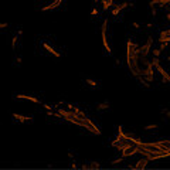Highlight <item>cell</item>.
Masks as SVG:
<instances>
[{
    "label": "cell",
    "instance_id": "obj_1",
    "mask_svg": "<svg viewBox=\"0 0 170 170\" xmlns=\"http://www.w3.org/2000/svg\"><path fill=\"white\" fill-rule=\"evenodd\" d=\"M141 46L133 43L132 40H128L126 41V65L135 78L141 77Z\"/></svg>",
    "mask_w": 170,
    "mask_h": 170
},
{
    "label": "cell",
    "instance_id": "obj_2",
    "mask_svg": "<svg viewBox=\"0 0 170 170\" xmlns=\"http://www.w3.org/2000/svg\"><path fill=\"white\" fill-rule=\"evenodd\" d=\"M108 29H109V21L104 20L102 23H101V38H102V46H104L105 51H106L109 55H112V48H111V44H109V40H108Z\"/></svg>",
    "mask_w": 170,
    "mask_h": 170
},
{
    "label": "cell",
    "instance_id": "obj_3",
    "mask_svg": "<svg viewBox=\"0 0 170 170\" xmlns=\"http://www.w3.org/2000/svg\"><path fill=\"white\" fill-rule=\"evenodd\" d=\"M79 128H84L85 130H88L89 133H92V135H96V136H101L102 135V132H101V129L99 126L94 122V120H91L89 118H84L82 122H81V126Z\"/></svg>",
    "mask_w": 170,
    "mask_h": 170
},
{
    "label": "cell",
    "instance_id": "obj_4",
    "mask_svg": "<svg viewBox=\"0 0 170 170\" xmlns=\"http://www.w3.org/2000/svg\"><path fill=\"white\" fill-rule=\"evenodd\" d=\"M154 70H156L159 74H160L163 82H165V84H169L170 82V74H169V71H167L166 68H163V65L160 64V62H158V64L154 65Z\"/></svg>",
    "mask_w": 170,
    "mask_h": 170
},
{
    "label": "cell",
    "instance_id": "obj_5",
    "mask_svg": "<svg viewBox=\"0 0 170 170\" xmlns=\"http://www.w3.org/2000/svg\"><path fill=\"white\" fill-rule=\"evenodd\" d=\"M159 150L165 154V159L170 158V141H156Z\"/></svg>",
    "mask_w": 170,
    "mask_h": 170
},
{
    "label": "cell",
    "instance_id": "obj_6",
    "mask_svg": "<svg viewBox=\"0 0 170 170\" xmlns=\"http://www.w3.org/2000/svg\"><path fill=\"white\" fill-rule=\"evenodd\" d=\"M126 7H129V2H120V3H115L113 4L112 10H111V14L112 16H118L119 13H122Z\"/></svg>",
    "mask_w": 170,
    "mask_h": 170
},
{
    "label": "cell",
    "instance_id": "obj_7",
    "mask_svg": "<svg viewBox=\"0 0 170 170\" xmlns=\"http://www.w3.org/2000/svg\"><path fill=\"white\" fill-rule=\"evenodd\" d=\"M17 99H23V101H30L33 104H40V99L37 96L30 95V94H17Z\"/></svg>",
    "mask_w": 170,
    "mask_h": 170
},
{
    "label": "cell",
    "instance_id": "obj_8",
    "mask_svg": "<svg viewBox=\"0 0 170 170\" xmlns=\"http://www.w3.org/2000/svg\"><path fill=\"white\" fill-rule=\"evenodd\" d=\"M13 119L20 122V123H24V122H31V120H34V118L31 115L27 116V115H20V113H13Z\"/></svg>",
    "mask_w": 170,
    "mask_h": 170
},
{
    "label": "cell",
    "instance_id": "obj_9",
    "mask_svg": "<svg viewBox=\"0 0 170 170\" xmlns=\"http://www.w3.org/2000/svg\"><path fill=\"white\" fill-rule=\"evenodd\" d=\"M158 41H159V44H169L170 43V34H169L167 30H163L162 33L159 34Z\"/></svg>",
    "mask_w": 170,
    "mask_h": 170
},
{
    "label": "cell",
    "instance_id": "obj_10",
    "mask_svg": "<svg viewBox=\"0 0 170 170\" xmlns=\"http://www.w3.org/2000/svg\"><path fill=\"white\" fill-rule=\"evenodd\" d=\"M147 163H149V160L146 158H142V159H139L135 165H133V169H146L147 167Z\"/></svg>",
    "mask_w": 170,
    "mask_h": 170
},
{
    "label": "cell",
    "instance_id": "obj_11",
    "mask_svg": "<svg viewBox=\"0 0 170 170\" xmlns=\"http://www.w3.org/2000/svg\"><path fill=\"white\" fill-rule=\"evenodd\" d=\"M43 47H44V50H46L47 53H48V54L53 55V57H60V55H61L57 50H55L54 47L50 46V44H47V43H44V44H43Z\"/></svg>",
    "mask_w": 170,
    "mask_h": 170
},
{
    "label": "cell",
    "instance_id": "obj_12",
    "mask_svg": "<svg viewBox=\"0 0 170 170\" xmlns=\"http://www.w3.org/2000/svg\"><path fill=\"white\" fill-rule=\"evenodd\" d=\"M68 109H71L72 112L75 113L77 116H79V118H87V113L84 112L82 109H79V108H77V106H74V105H68Z\"/></svg>",
    "mask_w": 170,
    "mask_h": 170
},
{
    "label": "cell",
    "instance_id": "obj_13",
    "mask_svg": "<svg viewBox=\"0 0 170 170\" xmlns=\"http://www.w3.org/2000/svg\"><path fill=\"white\" fill-rule=\"evenodd\" d=\"M101 3H102V10H104V12H108L109 9H112V7H113V4H115V0H102Z\"/></svg>",
    "mask_w": 170,
    "mask_h": 170
},
{
    "label": "cell",
    "instance_id": "obj_14",
    "mask_svg": "<svg viewBox=\"0 0 170 170\" xmlns=\"http://www.w3.org/2000/svg\"><path fill=\"white\" fill-rule=\"evenodd\" d=\"M101 165L98 162H88L85 165H82V169H99Z\"/></svg>",
    "mask_w": 170,
    "mask_h": 170
},
{
    "label": "cell",
    "instance_id": "obj_15",
    "mask_svg": "<svg viewBox=\"0 0 170 170\" xmlns=\"http://www.w3.org/2000/svg\"><path fill=\"white\" fill-rule=\"evenodd\" d=\"M96 109H98V112L106 111V109H109V102H108V101H104V102H101V104L96 105Z\"/></svg>",
    "mask_w": 170,
    "mask_h": 170
},
{
    "label": "cell",
    "instance_id": "obj_16",
    "mask_svg": "<svg viewBox=\"0 0 170 170\" xmlns=\"http://www.w3.org/2000/svg\"><path fill=\"white\" fill-rule=\"evenodd\" d=\"M136 79H137V82H139V85H141V87H143V88H150V82H147V81L143 78V77H137Z\"/></svg>",
    "mask_w": 170,
    "mask_h": 170
},
{
    "label": "cell",
    "instance_id": "obj_17",
    "mask_svg": "<svg viewBox=\"0 0 170 170\" xmlns=\"http://www.w3.org/2000/svg\"><path fill=\"white\" fill-rule=\"evenodd\" d=\"M85 82L89 85V87H92V88H96L99 84H98V81L96 79H92V78H88V79H85Z\"/></svg>",
    "mask_w": 170,
    "mask_h": 170
},
{
    "label": "cell",
    "instance_id": "obj_18",
    "mask_svg": "<svg viewBox=\"0 0 170 170\" xmlns=\"http://www.w3.org/2000/svg\"><path fill=\"white\" fill-rule=\"evenodd\" d=\"M158 128H159L158 123H147V125H145V130H156Z\"/></svg>",
    "mask_w": 170,
    "mask_h": 170
},
{
    "label": "cell",
    "instance_id": "obj_19",
    "mask_svg": "<svg viewBox=\"0 0 170 170\" xmlns=\"http://www.w3.org/2000/svg\"><path fill=\"white\" fill-rule=\"evenodd\" d=\"M163 51L160 50V47H153V48H152V54H153V57H160Z\"/></svg>",
    "mask_w": 170,
    "mask_h": 170
},
{
    "label": "cell",
    "instance_id": "obj_20",
    "mask_svg": "<svg viewBox=\"0 0 170 170\" xmlns=\"http://www.w3.org/2000/svg\"><path fill=\"white\" fill-rule=\"evenodd\" d=\"M143 78L146 79V81H147V82H153L154 81V74H147V75H143Z\"/></svg>",
    "mask_w": 170,
    "mask_h": 170
},
{
    "label": "cell",
    "instance_id": "obj_21",
    "mask_svg": "<svg viewBox=\"0 0 170 170\" xmlns=\"http://www.w3.org/2000/svg\"><path fill=\"white\" fill-rule=\"evenodd\" d=\"M17 40H19V34H14V36H13V40H12V47H13V50L16 48Z\"/></svg>",
    "mask_w": 170,
    "mask_h": 170
},
{
    "label": "cell",
    "instance_id": "obj_22",
    "mask_svg": "<svg viewBox=\"0 0 170 170\" xmlns=\"http://www.w3.org/2000/svg\"><path fill=\"white\" fill-rule=\"evenodd\" d=\"M98 14H99L98 9H96V7H92L91 9V17H98Z\"/></svg>",
    "mask_w": 170,
    "mask_h": 170
},
{
    "label": "cell",
    "instance_id": "obj_23",
    "mask_svg": "<svg viewBox=\"0 0 170 170\" xmlns=\"http://www.w3.org/2000/svg\"><path fill=\"white\" fill-rule=\"evenodd\" d=\"M43 108L46 109L47 112H50V111H53V106H51V105H48V104H43Z\"/></svg>",
    "mask_w": 170,
    "mask_h": 170
},
{
    "label": "cell",
    "instance_id": "obj_24",
    "mask_svg": "<svg viewBox=\"0 0 170 170\" xmlns=\"http://www.w3.org/2000/svg\"><path fill=\"white\" fill-rule=\"evenodd\" d=\"M130 26H132L133 29H141V23H137V21H132Z\"/></svg>",
    "mask_w": 170,
    "mask_h": 170
},
{
    "label": "cell",
    "instance_id": "obj_25",
    "mask_svg": "<svg viewBox=\"0 0 170 170\" xmlns=\"http://www.w3.org/2000/svg\"><path fill=\"white\" fill-rule=\"evenodd\" d=\"M150 14H152V16H156V14H158V9L156 7H153V9H150Z\"/></svg>",
    "mask_w": 170,
    "mask_h": 170
},
{
    "label": "cell",
    "instance_id": "obj_26",
    "mask_svg": "<svg viewBox=\"0 0 170 170\" xmlns=\"http://www.w3.org/2000/svg\"><path fill=\"white\" fill-rule=\"evenodd\" d=\"M4 29H7V23H2L0 24V30H4Z\"/></svg>",
    "mask_w": 170,
    "mask_h": 170
},
{
    "label": "cell",
    "instance_id": "obj_27",
    "mask_svg": "<svg viewBox=\"0 0 170 170\" xmlns=\"http://www.w3.org/2000/svg\"><path fill=\"white\" fill-rule=\"evenodd\" d=\"M68 158H70V160H74V153H72V152H68Z\"/></svg>",
    "mask_w": 170,
    "mask_h": 170
},
{
    "label": "cell",
    "instance_id": "obj_28",
    "mask_svg": "<svg viewBox=\"0 0 170 170\" xmlns=\"http://www.w3.org/2000/svg\"><path fill=\"white\" fill-rule=\"evenodd\" d=\"M70 166L72 167V169H77V167H78V166H77V163H75L74 160H72V162H71V165H70Z\"/></svg>",
    "mask_w": 170,
    "mask_h": 170
},
{
    "label": "cell",
    "instance_id": "obj_29",
    "mask_svg": "<svg viewBox=\"0 0 170 170\" xmlns=\"http://www.w3.org/2000/svg\"><path fill=\"white\" fill-rule=\"evenodd\" d=\"M167 48V44H160V50L162 51H165Z\"/></svg>",
    "mask_w": 170,
    "mask_h": 170
},
{
    "label": "cell",
    "instance_id": "obj_30",
    "mask_svg": "<svg viewBox=\"0 0 170 170\" xmlns=\"http://www.w3.org/2000/svg\"><path fill=\"white\" fill-rule=\"evenodd\" d=\"M152 26H153L152 23H146V24H145V27H146V29H152Z\"/></svg>",
    "mask_w": 170,
    "mask_h": 170
},
{
    "label": "cell",
    "instance_id": "obj_31",
    "mask_svg": "<svg viewBox=\"0 0 170 170\" xmlns=\"http://www.w3.org/2000/svg\"><path fill=\"white\" fill-rule=\"evenodd\" d=\"M115 62H116V65H120V64H122V61H120V58H116V60H115Z\"/></svg>",
    "mask_w": 170,
    "mask_h": 170
},
{
    "label": "cell",
    "instance_id": "obj_32",
    "mask_svg": "<svg viewBox=\"0 0 170 170\" xmlns=\"http://www.w3.org/2000/svg\"><path fill=\"white\" fill-rule=\"evenodd\" d=\"M16 61H17V64L20 65V64H21V57H17V58H16Z\"/></svg>",
    "mask_w": 170,
    "mask_h": 170
},
{
    "label": "cell",
    "instance_id": "obj_33",
    "mask_svg": "<svg viewBox=\"0 0 170 170\" xmlns=\"http://www.w3.org/2000/svg\"><path fill=\"white\" fill-rule=\"evenodd\" d=\"M165 115H166L167 118H170V111H169V109H166V112H165Z\"/></svg>",
    "mask_w": 170,
    "mask_h": 170
},
{
    "label": "cell",
    "instance_id": "obj_34",
    "mask_svg": "<svg viewBox=\"0 0 170 170\" xmlns=\"http://www.w3.org/2000/svg\"><path fill=\"white\" fill-rule=\"evenodd\" d=\"M166 20H167V21H170V12H169V13H166Z\"/></svg>",
    "mask_w": 170,
    "mask_h": 170
},
{
    "label": "cell",
    "instance_id": "obj_35",
    "mask_svg": "<svg viewBox=\"0 0 170 170\" xmlns=\"http://www.w3.org/2000/svg\"><path fill=\"white\" fill-rule=\"evenodd\" d=\"M129 7H135V2H129Z\"/></svg>",
    "mask_w": 170,
    "mask_h": 170
},
{
    "label": "cell",
    "instance_id": "obj_36",
    "mask_svg": "<svg viewBox=\"0 0 170 170\" xmlns=\"http://www.w3.org/2000/svg\"><path fill=\"white\" fill-rule=\"evenodd\" d=\"M101 2H102V0H94V3H95V4H98V3H101Z\"/></svg>",
    "mask_w": 170,
    "mask_h": 170
},
{
    "label": "cell",
    "instance_id": "obj_37",
    "mask_svg": "<svg viewBox=\"0 0 170 170\" xmlns=\"http://www.w3.org/2000/svg\"><path fill=\"white\" fill-rule=\"evenodd\" d=\"M166 60H167V61H169V62H170V55H169V57H167V58H166Z\"/></svg>",
    "mask_w": 170,
    "mask_h": 170
}]
</instances>
